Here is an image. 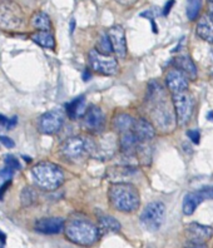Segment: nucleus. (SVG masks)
Here are the masks:
<instances>
[{"mask_svg": "<svg viewBox=\"0 0 213 248\" xmlns=\"http://www.w3.org/2000/svg\"><path fill=\"white\" fill-rule=\"evenodd\" d=\"M108 38L112 44L113 52L117 57L125 58L127 55V40H125V31L121 25H114L108 31Z\"/></svg>", "mask_w": 213, "mask_h": 248, "instance_id": "11", "label": "nucleus"}, {"mask_svg": "<svg viewBox=\"0 0 213 248\" xmlns=\"http://www.w3.org/2000/svg\"><path fill=\"white\" fill-rule=\"evenodd\" d=\"M186 234L188 237L189 242L204 243L213 236V228L203 226V224L191 223L187 227Z\"/></svg>", "mask_w": 213, "mask_h": 248, "instance_id": "14", "label": "nucleus"}, {"mask_svg": "<svg viewBox=\"0 0 213 248\" xmlns=\"http://www.w3.org/2000/svg\"><path fill=\"white\" fill-rule=\"evenodd\" d=\"M5 166L12 168V170H20V162L16 159L14 155H6L5 158Z\"/></svg>", "mask_w": 213, "mask_h": 248, "instance_id": "29", "label": "nucleus"}, {"mask_svg": "<svg viewBox=\"0 0 213 248\" xmlns=\"http://www.w3.org/2000/svg\"><path fill=\"white\" fill-rule=\"evenodd\" d=\"M89 65L91 70L103 76H116L118 72V62L112 55L102 54L97 49L89 52Z\"/></svg>", "mask_w": 213, "mask_h": 248, "instance_id": "5", "label": "nucleus"}, {"mask_svg": "<svg viewBox=\"0 0 213 248\" xmlns=\"http://www.w3.org/2000/svg\"><path fill=\"white\" fill-rule=\"evenodd\" d=\"M132 132L138 140V142H148V140H153L155 136L154 127L152 125V123H149L146 119L134 121Z\"/></svg>", "mask_w": 213, "mask_h": 248, "instance_id": "15", "label": "nucleus"}, {"mask_svg": "<svg viewBox=\"0 0 213 248\" xmlns=\"http://www.w3.org/2000/svg\"><path fill=\"white\" fill-rule=\"evenodd\" d=\"M134 119L132 118L129 114H119L117 115L116 118L113 119V125L117 130H119L121 133L123 132H128V130H132L133 127Z\"/></svg>", "mask_w": 213, "mask_h": 248, "instance_id": "23", "label": "nucleus"}, {"mask_svg": "<svg viewBox=\"0 0 213 248\" xmlns=\"http://www.w3.org/2000/svg\"><path fill=\"white\" fill-rule=\"evenodd\" d=\"M31 25L38 31H49L52 28V21L46 13L38 12L31 18Z\"/></svg>", "mask_w": 213, "mask_h": 248, "instance_id": "24", "label": "nucleus"}, {"mask_svg": "<svg viewBox=\"0 0 213 248\" xmlns=\"http://www.w3.org/2000/svg\"><path fill=\"white\" fill-rule=\"evenodd\" d=\"M201 10V0H188L187 4V16L191 20H195Z\"/></svg>", "mask_w": 213, "mask_h": 248, "instance_id": "27", "label": "nucleus"}, {"mask_svg": "<svg viewBox=\"0 0 213 248\" xmlns=\"http://www.w3.org/2000/svg\"><path fill=\"white\" fill-rule=\"evenodd\" d=\"M211 1H213V0H211Z\"/></svg>", "mask_w": 213, "mask_h": 248, "instance_id": "43", "label": "nucleus"}, {"mask_svg": "<svg viewBox=\"0 0 213 248\" xmlns=\"http://www.w3.org/2000/svg\"><path fill=\"white\" fill-rule=\"evenodd\" d=\"M31 40L46 49H54L55 46L54 36L49 33V31H38L37 33L31 34Z\"/></svg>", "mask_w": 213, "mask_h": 248, "instance_id": "21", "label": "nucleus"}, {"mask_svg": "<svg viewBox=\"0 0 213 248\" xmlns=\"http://www.w3.org/2000/svg\"><path fill=\"white\" fill-rule=\"evenodd\" d=\"M173 104L176 109V117L180 125H186L191 121V117L193 114V108H195V102L191 94L187 91L180 92V93L173 94Z\"/></svg>", "mask_w": 213, "mask_h": 248, "instance_id": "7", "label": "nucleus"}, {"mask_svg": "<svg viewBox=\"0 0 213 248\" xmlns=\"http://www.w3.org/2000/svg\"><path fill=\"white\" fill-rule=\"evenodd\" d=\"M34 183L43 191H55L64 182V173L57 164L43 162L31 168Z\"/></svg>", "mask_w": 213, "mask_h": 248, "instance_id": "3", "label": "nucleus"}, {"mask_svg": "<svg viewBox=\"0 0 213 248\" xmlns=\"http://www.w3.org/2000/svg\"><path fill=\"white\" fill-rule=\"evenodd\" d=\"M88 149V142L82 137H72L61 144V153L69 159H79Z\"/></svg>", "mask_w": 213, "mask_h": 248, "instance_id": "10", "label": "nucleus"}, {"mask_svg": "<svg viewBox=\"0 0 213 248\" xmlns=\"http://www.w3.org/2000/svg\"><path fill=\"white\" fill-rule=\"evenodd\" d=\"M21 202L24 203L25 206H29V204H31L33 203V201L35 200V197H37V194H35V192H34L33 188H25L24 191L21 192Z\"/></svg>", "mask_w": 213, "mask_h": 248, "instance_id": "28", "label": "nucleus"}, {"mask_svg": "<svg viewBox=\"0 0 213 248\" xmlns=\"http://www.w3.org/2000/svg\"><path fill=\"white\" fill-rule=\"evenodd\" d=\"M13 174H14V170H12V168L5 166V168H3V170H0V179H1V181H10Z\"/></svg>", "mask_w": 213, "mask_h": 248, "instance_id": "30", "label": "nucleus"}, {"mask_svg": "<svg viewBox=\"0 0 213 248\" xmlns=\"http://www.w3.org/2000/svg\"><path fill=\"white\" fill-rule=\"evenodd\" d=\"M117 3L122 4V5H125V6H129V5H133L137 0H116Z\"/></svg>", "mask_w": 213, "mask_h": 248, "instance_id": "37", "label": "nucleus"}, {"mask_svg": "<svg viewBox=\"0 0 213 248\" xmlns=\"http://www.w3.org/2000/svg\"><path fill=\"white\" fill-rule=\"evenodd\" d=\"M23 24V13L19 6L10 1L0 4V28L6 31H15Z\"/></svg>", "mask_w": 213, "mask_h": 248, "instance_id": "6", "label": "nucleus"}, {"mask_svg": "<svg viewBox=\"0 0 213 248\" xmlns=\"http://www.w3.org/2000/svg\"><path fill=\"white\" fill-rule=\"evenodd\" d=\"M154 107L152 109V118L154 123L158 125L162 129H167L173 124V114L170 112V108L168 103L163 99V97L158 98V99L153 100Z\"/></svg>", "mask_w": 213, "mask_h": 248, "instance_id": "8", "label": "nucleus"}, {"mask_svg": "<svg viewBox=\"0 0 213 248\" xmlns=\"http://www.w3.org/2000/svg\"><path fill=\"white\" fill-rule=\"evenodd\" d=\"M121 223L117 221L116 218L110 217V216H102L99 218V233L104 232V233H109V232H118L121 230Z\"/></svg>", "mask_w": 213, "mask_h": 248, "instance_id": "22", "label": "nucleus"}, {"mask_svg": "<svg viewBox=\"0 0 213 248\" xmlns=\"http://www.w3.org/2000/svg\"><path fill=\"white\" fill-rule=\"evenodd\" d=\"M187 136H188L196 144L199 142V133H198L197 130H188V132H187Z\"/></svg>", "mask_w": 213, "mask_h": 248, "instance_id": "34", "label": "nucleus"}, {"mask_svg": "<svg viewBox=\"0 0 213 248\" xmlns=\"http://www.w3.org/2000/svg\"><path fill=\"white\" fill-rule=\"evenodd\" d=\"M211 14H213V1L212 4H211Z\"/></svg>", "mask_w": 213, "mask_h": 248, "instance_id": "42", "label": "nucleus"}, {"mask_svg": "<svg viewBox=\"0 0 213 248\" xmlns=\"http://www.w3.org/2000/svg\"><path fill=\"white\" fill-rule=\"evenodd\" d=\"M198 193L203 197V200H213V187H204L198 189Z\"/></svg>", "mask_w": 213, "mask_h": 248, "instance_id": "31", "label": "nucleus"}, {"mask_svg": "<svg viewBox=\"0 0 213 248\" xmlns=\"http://www.w3.org/2000/svg\"><path fill=\"white\" fill-rule=\"evenodd\" d=\"M203 201V197L198 193V191L186 194L184 200H183V213L187 216H191L192 213L195 212V209L197 208L198 204H201Z\"/></svg>", "mask_w": 213, "mask_h": 248, "instance_id": "20", "label": "nucleus"}, {"mask_svg": "<svg viewBox=\"0 0 213 248\" xmlns=\"http://www.w3.org/2000/svg\"><path fill=\"white\" fill-rule=\"evenodd\" d=\"M64 122V114L61 110H52L43 114L38 122V128L43 134H57L61 130Z\"/></svg>", "mask_w": 213, "mask_h": 248, "instance_id": "9", "label": "nucleus"}, {"mask_svg": "<svg viewBox=\"0 0 213 248\" xmlns=\"http://www.w3.org/2000/svg\"><path fill=\"white\" fill-rule=\"evenodd\" d=\"M176 68L182 70L187 76V78L196 79L197 78V67L195 65L193 61L191 59L188 54H181L174 59Z\"/></svg>", "mask_w": 213, "mask_h": 248, "instance_id": "18", "label": "nucleus"}, {"mask_svg": "<svg viewBox=\"0 0 213 248\" xmlns=\"http://www.w3.org/2000/svg\"><path fill=\"white\" fill-rule=\"evenodd\" d=\"M104 122H106V117H104L103 110L98 107H89L83 115L84 127L91 132L101 130L104 125Z\"/></svg>", "mask_w": 213, "mask_h": 248, "instance_id": "12", "label": "nucleus"}, {"mask_svg": "<svg viewBox=\"0 0 213 248\" xmlns=\"http://www.w3.org/2000/svg\"><path fill=\"white\" fill-rule=\"evenodd\" d=\"M165 212L166 208L163 203L158 201L151 202L147 204L140 215V223L147 231H151V232L158 231L165 219Z\"/></svg>", "mask_w": 213, "mask_h": 248, "instance_id": "4", "label": "nucleus"}, {"mask_svg": "<svg viewBox=\"0 0 213 248\" xmlns=\"http://www.w3.org/2000/svg\"><path fill=\"white\" fill-rule=\"evenodd\" d=\"M173 4H174V0H169V1H168V3L166 4L165 10H163V16H167L168 13H169L170 8H172V5H173Z\"/></svg>", "mask_w": 213, "mask_h": 248, "instance_id": "36", "label": "nucleus"}, {"mask_svg": "<svg viewBox=\"0 0 213 248\" xmlns=\"http://www.w3.org/2000/svg\"><path fill=\"white\" fill-rule=\"evenodd\" d=\"M0 143H1L4 147H6V148H13V147L15 145L14 140H12L9 137H5V136H0Z\"/></svg>", "mask_w": 213, "mask_h": 248, "instance_id": "33", "label": "nucleus"}, {"mask_svg": "<svg viewBox=\"0 0 213 248\" xmlns=\"http://www.w3.org/2000/svg\"><path fill=\"white\" fill-rule=\"evenodd\" d=\"M212 76H213V74H212Z\"/></svg>", "mask_w": 213, "mask_h": 248, "instance_id": "44", "label": "nucleus"}, {"mask_svg": "<svg viewBox=\"0 0 213 248\" xmlns=\"http://www.w3.org/2000/svg\"><path fill=\"white\" fill-rule=\"evenodd\" d=\"M83 108H84V97L80 95V97L72 100V103L68 104L67 107L68 115H69L70 118H73V119L78 118V117H80V114L83 113Z\"/></svg>", "mask_w": 213, "mask_h": 248, "instance_id": "25", "label": "nucleus"}, {"mask_svg": "<svg viewBox=\"0 0 213 248\" xmlns=\"http://www.w3.org/2000/svg\"><path fill=\"white\" fill-rule=\"evenodd\" d=\"M186 248H207L203 243H193V242H189L188 246H186Z\"/></svg>", "mask_w": 213, "mask_h": 248, "instance_id": "38", "label": "nucleus"}, {"mask_svg": "<svg viewBox=\"0 0 213 248\" xmlns=\"http://www.w3.org/2000/svg\"><path fill=\"white\" fill-rule=\"evenodd\" d=\"M108 196L110 204L119 212L132 213L139 208V192L133 185L116 183L109 188Z\"/></svg>", "mask_w": 213, "mask_h": 248, "instance_id": "1", "label": "nucleus"}, {"mask_svg": "<svg viewBox=\"0 0 213 248\" xmlns=\"http://www.w3.org/2000/svg\"><path fill=\"white\" fill-rule=\"evenodd\" d=\"M65 236L69 241L79 246L94 245L99 238V230L91 222L83 218H74L64 227Z\"/></svg>", "mask_w": 213, "mask_h": 248, "instance_id": "2", "label": "nucleus"}, {"mask_svg": "<svg viewBox=\"0 0 213 248\" xmlns=\"http://www.w3.org/2000/svg\"><path fill=\"white\" fill-rule=\"evenodd\" d=\"M74 25H76V20L73 19V20L70 21V34L74 31Z\"/></svg>", "mask_w": 213, "mask_h": 248, "instance_id": "39", "label": "nucleus"}, {"mask_svg": "<svg viewBox=\"0 0 213 248\" xmlns=\"http://www.w3.org/2000/svg\"><path fill=\"white\" fill-rule=\"evenodd\" d=\"M119 142H121V148H122L125 155H136V148H137L139 142H138V140L136 138L132 130L123 132Z\"/></svg>", "mask_w": 213, "mask_h": 248, "instance_id": "19", "label": "nucleus"}, {"mask_svg": "<svg viewBox=\"0 0 213 248\" xmlns=\"http://www.w3.org/2000/svg\"><path fill=\"white\" fill-rule=\"evenodd\" d=\"M0 242H5V234L0 231Z\"/></svg>", "mask_w": 213, "mask_h": 248, "instance_id": "40", "label": "nucleus"}, {"mask_svg": "<svg viewBox=\"0 0 213 248\" xmlns=\"http://www.w3.org/2000/svg\"><path fill=\"white\" fill-rule=\"evenodd\" d=\"M83 77H84V78H83V79H84V80H88L89 77H91V76H89V73H88V72H84V74H83Z\"/></svg>", "mask_w": 213, "mask_h": 248, "instance_id": "41", "label": "nucleus"}, {"mask_svg": "<svg viewBox=\"0 0 213 248\" xmlns=\"http://www.w3.org/2000/svg\"><path fill=\"white\" fill-rule=\"evenodd\" d=\"M166 83L167 87L172 93H180V92H184L188 88V78L182 70L178 68H173L167 73L166 77Z\"/></svg>", "mask_w": 213, "mask_h": 248, "instance_id": "13", "label": "nucleus"}, {"mask_svg": "<svg viewBox=\"0 0 213 248\" xmlns=\"http://www.w3.org/2000/svg\"><path fill=\"white\" fill-rule=\"evenodd\" d=\"M196 33L201 39L213 43V14H204L199 18L196 27Z\"/></svg>", "mask_w": 213, "mask_h": 248, "instance_id": "17", "label": "nucleus"}, {"mask_svg": "<svg viewBox=\"0 0 213 248\" xmlns=\"http://www.w3.org/2000/svg\"><path fill=\"white\" fill-rule=\"evenodd\" d=\"M64 228V221L59 217L43 218L35 223V230L46 234H57Z\"/></svg>", "mask_w": 213, "mask_h": 248, "instance_id": "16", "label": "nucleus"}, {"mask_svg": "<svg viewBox=\"0 0 213 248\" xmlns=\"http://www.w3.org/2000/svg\"><path fill=\"white\" fill-rule=\"evenodd\" d=\"M15 123H16V117H14L12 121V119L6 118L5 115L0 114V124H1V125H4V127L8 128V129L13 128V125H14Z\"/></svg>", "mask_w": 213, "mask_h": 248, "instance_id": "32", "label": "nucleus"}, {"mask_svg": "<svg viewBox=\"0 0 213 248\" xmlns=\"http://www.w3.org/2000/svg\"><path fill=\"white\" fill-rule=\"evenodd\" d=\"M99 53L106 55H112L113 48L112 44H110V40L108 38V34L106 33H102L98 38V43H97V48H95Z\"/></svg>", "mask_w": 213, "mask_h": 248, "instance_id": "26", "label": "nucleus"}, {"mask_svg": "<svg viewBox=\"0 0 213 248\" xmlns=\"http://www.w3.org/2000/svg\"><path fill=\"white\" fill-rule=\"evenodd\" d=\"M10 185H12V181H6L5 183H4V185L1 186V187H0V198H1V197L4 196V192H5L6 189L9 188Z\"/></svg>", "mask_w": 213, "mask_h": 248, "instance_id": "35", "label": "nucleus"}]
</instances>
